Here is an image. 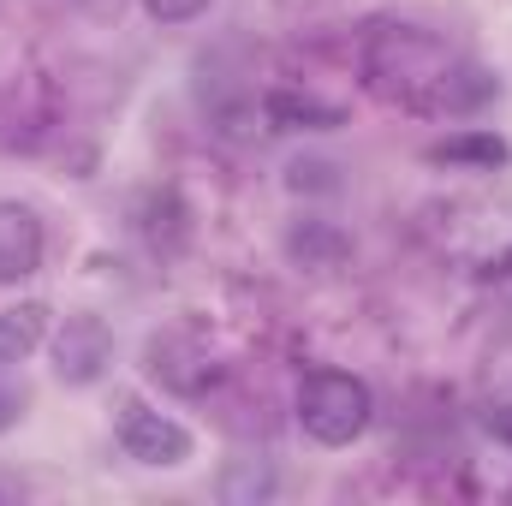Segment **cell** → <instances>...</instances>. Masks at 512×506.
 Instances as JSON below:
<instances>
[{"instance_id": "cell-1", "label": "cell", "mask_w": 512, "mask_h": 506, "mask_svg": "<svg viewBox=\"0 0 512 506\" xmlns=\"http://www.w3.org/2000/svg\"><path fill=\"white\" fill-rule=\"evenodd\" d=\"M370 90L411 114H471L495 96V78L471 60H459L441 36L387 24L370 36Z\"/></svg>"}, {"instance_id": "cell-2", "label": "cell", "mask_w": 512, "mask_h": 506, "mask_svg": "<svg viewBox=\"0 0 512 506\" xmlns=\"http://www.w3.org/2000/svg\"><path fill=\"white\" fill-rule=\"evenodd\" d=\"M376 417V399H370V381L352 376V370H310L298 381V423L310 441L322 447H352Z\"/></svg>"}, {"instance_id": "cell-3", "label": "cell", "mask_w": 512, "mask_h": 506, "mask_svg": "<svg viewBox=\"0 0 512 506\" xmlns=\"http://www.w3.org/2000/svg\"><path fill=\"white\" fill-rule=\"evenodd\" d=\"M120 447H126V459L149 465V471H173L191 459V429L143 399H126L120 405Z\"/></svg>"}, {"instance_id": "cell-4", "label": "cell", "mask_w": 512, "mask_h": 506, "mask_svg": "<svg viewBox=\"0 0 512 506\" xmlns=\"http://www.w3.org/2000/svg\"><path fill=\"white\" fill-rule=\"evenodd\" d=\"M42 268V221L24 203H0V286H18Z\"/></svg>"}, {"instance_id": "cell-5", "label": "cell", "mask_w": 512, "mask_h": 506, "mask_svg": "<svg viewBox=\"0 0 512 506\" xmlns=\"http://www.w3.org/2000/svg\"><path fill=\"white\" fill-rule=\"evenodd\" d=\"M54 370L66 381H96L102 376V364L114 358V340H108V328L96 322V316H78V322H66V334L54 340Z\"/></svg>"}, {"instance_id": "cell-6", "label": "cell", "mask_w": 512, "mask_h": 506, "mask_svg": "<svg viewBox=\"0 0 512 506\" xmlns=\"http://www.w3.org/2000/svg\"><path fill=\"white\" fill-rule=\"evenodd\" d=\"M42 340H48V304L42 298H24V304L0 310V370L24 364Z\"/></svg>"}, {"instance_id": "cell-7", "label": "cell", "mask_w": 512, "mask_h": 506, "mask_svg": "<svg viewBox=\"0 0 512 506\" xmlns=\"http://www.w3.org/2000/svg\"><path fill=\"white\" fill-rule=\"evenodd\" d=\"M268 120H274V131H334L340 126V108L334 102H316V96L274 90L268 96Z\"/></svg>"}, {"instance_id": "cell-8", "label": "cell", "mask_w": 512, "mask_h": 506, "mask_svg": "<svg viewBox=\"0 0 512 506\" xmlns=\"http://www.w3.org/2000/svg\"><path fill=\"white\" fill-rule=\"evenodd\" d=\"M429 155H435V161H483V167H501V161H507V143H501L495 131H465V137L435 143Z\"/></svg>"}, {"instance_id": "cell-9", "label": "cell", "mask_w": 512, "mask_h": 506, "mask_svg": "<svg viewBox=\"0 0 512 506\" xmlns=\"http://www.w3.org/2000/svg\"><path fill=\"white\" fill-rule=\"evenodd\" d=\"M209 0H143V12L155 18V24H185V18H197Z\"/></svg>"}, {"instance_id": "cell-10", "label": "cell", "mask_w": 512, "mask_h": 506, "mask_svg": "<svg viewBox=\"0 0 512 506\" xmlns=\"http://www.w3.org/2000/svg\"><path fill=\"white\" fill-rule=\"evenodd\" d=\"M489 429H495V435H501V441L512 447V405H507V411H495V417H489Z\"/></svg>"}, {"instance_id": "cell-11", "label": "cell", "mask_w": 512, "mask_h": 506, "mask_svg": "<svg viewBox=\"0 0 512 506\" xmlns=\"http://www.w3.org/2000/svg\"><path fill=\"white\" fill-rule=\"evenodd\" d=\"M12 495H18V489H12V483H6V477H0V501H12Z\"/></svg>"}]
</instances>
